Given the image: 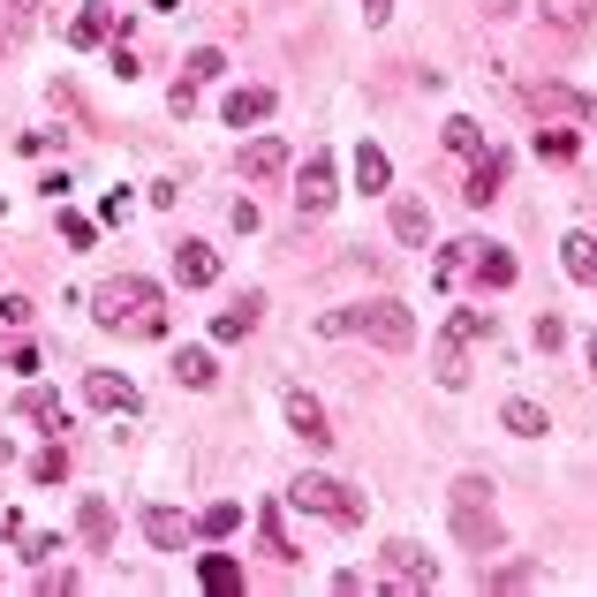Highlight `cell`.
<instances>
[{
  "label": "cell",
  "mask_w": 597,
  "mask_h": 597,
  "mask_svg": "<svg viewBox=\"0 0 597 597\" xmlns=\"http://www.w3.org/2000/svg\"><path fill=\"white\" fill-rule=\"evenodd\" d=\"M272 114V91L265 84H243V91H227V128H250Z\"/></svg>",
  "instance_id": "cell-15"
},
{
  "label": "cell",
  "mask_w": 597,
  "mask_h": 597,
  "mask_svg": "<svg viewBox=\"0 0 597 597\" xmlns=\"http://www.w3.org/2000/svg\"><path fill=\"white\" fill-rule=\"evenodd\" d=\"M144 537L159 545V553H182V537H189V522L174 507H144Z\"/></svg>",
  "instance_id": "cell-20"
},
{
  "label": "cell",
  "mask_w": 597,
  "mask_h": 597,
  "mask_svg": "<svg viewBox=\"0 0 597 597\" xmlns=\"http://www.w3.org/2000/svg\"><path fill=\"white\" fill-rule=\"evenodd\" d=\"M484 16H514V0H484Z\"/></svg>",
  "instance_id": "cell-38"
},
{
  "label": "cell",
  "mask_w": 597,
  "mask_h": 597,
  "mask_svg": "<svg viewBox=\"0 0 597 597\" xmlns=\"http://www.w3.org/2000/svg\"><path fill=\"white\" fill-rule=\"evenodd\" d=\"M91 302H99V326H106V333H128V341H159V333H167V296H159L152 280H136V272L106 280Z\"/></svg>",
  "instance_id": "cell-1"
},
{
  "label": "cell",
  "mask_w": 597,
  "mask_h": 597,
  "mask_svg": "<svg viewBox=\"0 0 597 597\" xmlns=\"http://www.w3.org/2000/svg\"><path fill=\"white\" fill-rule=\"evenodd\" d=\"M470 257H476V243H446V250H439V265H431V280H439V288H454V280L470 272Z\"/></svg>",
  "instance_id": "cell-23"
},
{
  "label": "cell",
  "mask_w": 597,
  "mask_h": 597,
  "mask_svg": "<svg viewBox=\"0 0 597 597\" xmlns=\"http://www.w3.org/2000/svg\"><path fill=\"white\" fill-rule=\"evenodd\" d=\"M393 16V0H363V23H385Z\"/></svg>",
  "instance_id": "cell-37"
},
{
  "label": "cell",
  "mask_w": 597,
  "mask_h": 597,
  "mask_svg": "<svg viewBox=\"0 0 597 597\" xmlns=\"http://www.w3.org/2000/svg\"><path fill=\"white\" fill-rule=\"evenodd\" d=\"M492 341V310H454L446 318V333L431 348V379L439 385H470V348Z\"/></svg>",
  "instance_id": "cell-3"
},
{
  "label": "cell",
  "mask_w": 597,
  "mask_h": 597,
  "mask_svg": "<svg viewBox=\"0 0 597 597\" xmlns=\"http://www.w3.org/2000/svg\"><path fill=\"white\" fill-rule=\"evenodd\" d=\"M23 416H31V424H69V409H61V393H45V385H31V393H23Z\"/></svg>",
  "instance_id": "cell-22"
},
{
  "label": "cell",
  "mask_w": 597,
  "mask_h": 597,
  "mask_svg": "<svg viewBox=\"0 0 597 597\" xmlns=\"http://www.w3.org/2000/svg\"><path fill=\"white\" fill-rule=\"evenodd\" d=\"M500 424H507L514 439H545V409H537V401H522V393H514L507 409H500Z\"/></svg>",
  "instance_id": "cell-21"
},
{
  "label": "cell",
  "mask_w": 597,
  "mask_h": 597,
  "mask_svg": "<svg viewBox=\"0 0 597 597\" xmlns=\"http://www.w3.org/2000/svg\"><path fill=\"white\" fill-rule=\"evenodd\" d=\"M470 272L484 280V288H514V272H522V265H514V250H500V243H476Z\"/></svg>",
  "instance_id": "cell-12"
},
{
  "label": "cell",
  "mask_w": 597,
  "mask_h": 597,
  "mask_svg": "<svg viewBox=\"0 0 597 597\" xmlns=\"http://www.w3.org/2000/svg\"><path fill=\"white\" fill-rule=\"evenodd\" d=\"M454 529L470 553H500V522H492V484L484 476H462L454 484Z\"/></svg>",
  "instance_id": "cell-4"
},
{
  "label": "cell",
  "mask_w": 597,
  "mask_h": 597,
  "mask_svg": "<svg viewBox=\"0 0 597 597\" xmlns=\"http://www.w3.org/2000/svg\"><path fill=\"white\" fill-rule=\"evenodd\" d=\"M219 69H227V61H219V53H213V45H197V53H189V69H182V84H189V91H197V84H213V76H219Z\"/></svg>",
  "instance_id": "cell-30"
},
{
  "label": "cell",
  "mask_w": 597,
  "mask_h": 597,
  "mask_svg": "<svg viewBox=\"0 0 597 597\" xmlns=\"http://www.w3.org/2000/svg\"><path fill=\"white\" fill-rule=\"evenodd\" d=\"M537 152H545V159H575V136H567V128H545Z\"/></svg>",
  "instance_id": "cell-34"
},
{
  "label": "cell",
  "mask_w": 597,
  "mask_h": 597,
  "mask_svg": "<svg viewBox=\"0 0 597 597\" xmlns=\"http://www.w3.org/2000/svg\"><path fill=\"white\" fill-rule=\"evenodd\" d=\"M31 476H39V484H61V476H69V454H61V446H45L39 462H31Z\"/></svg>",
  "instance_id": "cell-33"
},
{
  "label": "cell",
  "mask_w": 597,
  "mask_h": 597,
  "mask_svg": "<svg viewBox=\"0 0 597 597\" xmlns=\"http://www.w3.org/2000/svg\"><path fill=\"white\" fill-rule=\"evenodd\" d=\"M500 182H507V159H500V152H476L470 189H462V197H470V205H492V197H500Z\"/></svg>",
  "instance_id": "cell-14"
},
{
  "label": "cell",
  "mask_w": 597,
  "mask_h": 597,
  "mask_svg": "<svg viewBox=\"0 0 597 597\" xmlns=\"http://www.w3.org/2000/svg\"><path fill=\"white\" fill-rule=\"evenodd\" d=\"M152 8H182V0H152Z\"/></svg>",
  "instance_id": "cell-39"
},
{
  "label": "cell",
  "mask_w": 597,
  "mask_h": 597,
  "mask_svg": "<svg viewBox=\"0 0 597 597\" xmlns=\"http://www.w3.org/2000/svg\"><path fill=\"white\" fill-rule=\"evenodd\" d=\"M288 500L310 507V514H326V522H363V500L348 492L341 476H296V484H288Z\"/></svg>",
  "instance_id": "cell-5"
},
{
  "label": "cell",
  "mask_w": 597,
  "mask_h": 597,
  "mask_svg": "<svg viewBox=\"0 0 597 597\" xmlns=\"http://www.w3.org/2000/svg\"><path fill=\"white\" fill-rule=\"evenodd\" d=\"M257 318H265V296H243L235 310L213 318V341H243V333H257Z\"/></svg>",
  "instance_id": "cell-16"
},
{
  "label": "cell",
  "mask_w": 597,
  "mask_h": 597,
  "mask_svg": "<svg viewBox=\"0 0 597 597\" xmlns=\"http://www.w3.org/2000/svg\"><path fill=\"white\" fill-rule=\"evenodd\" d=\"M529 106H537V114H559V122H590L597 114V99L575 91V84H529Z\"/></svg>",
  "instance_id": "cell-8"
},
{
  "label": "cell",
  "mask_w": 597,
  "mask_h": 597,
  "mask_svg": "<svg viewBox=\"0 0 597 597\" xmlns=\"http://www.w3.org/2000/svg\"><path fill=\"white\" fill-rule=\"evenodd\" d=\"M257 537H265V553H272V559H302V553H296V537H288V522H280V507H265Z\"/></svg>",
  "instance_id": "cell-24"
},
{
  "label": "cell",
  "mask_w": 597,
  "mask_h": 597,
  "mask_svg": "<svg viewBox=\"0 0 597 597\" xmlns=\"http://www.w3.org/2000/svg\"><path fill=\"white\" fill-rule=\"evenodd\" d=\"M76 522H84L91 545H106V537H114V514H106V500H84V514H76Z\"/></svg>",
  "instance_id": "cell-31"
},
{
  "label": "cell",
  "mask_w": 597,
  "mask_h": 597,
  "mask_svg": "<svg viewBox=\"0 0 597 597\" xmlns=\"http://www.w3.org/2000/svg\"><path fill=\"white\" fill-rule=\"evenodd\" d=\"M174 280H182V288H213V280H219V257L205 250V243H182V250H174Z\"/></svg>",
  "instance_id": "cell-11"
},
{
  "label": "cell",
  "mask_w": 597,
  "mask_h": 597,
  "mask_svg": "<svg viewBox=\"0 0 597 597\" xmlns=\"http://www.w3.org/2000/svg\"><path fill=\"white\" fill-rule=\"evenodd\" d=\"M288 424H296L310 446H333V424H326V401H318V393H288Z\"/></svg>",
  "instance_id": "cell-10"
},
{
  "label": "cell",
  "mask_w": 597,
  "mask_h": 597,
  "mask_svg": "<svg viewBox=\"0 0 597 597\" xmlns=\"http://www.w3.org/2000/svg\"><path fill=\"white\" fill-rule=\"evenodd\" d=\"M559 265H567V280L597 288V235H583V227H575V235L559 243Z\"/></svg>",
  "instance_id": "cell-13"
},
{
  "label": "cell",
  "mask_w": 597,
  "mask_h": 597,
  "mask_svg": "<svg viewBox=\"0 0 597 597\" xmlns=\"http://www.w3.org/2000/svg\"><path fill=\"white\" fill-rule=\"evenodd\" d=\"M446 152H462V159H476V152H484V128H476L470 114H454V122H446Z\"/></svg>",
  "instance_id": "cell-28"
},
{
  "label": "cell",
  "mask_w": 597,
  "mask_h": 597,
  "mask_svg": "<svg viewBox=\"0 0 597 597\" xmlns=\"http://www.w3.org/2000/svg\"><path fill=\"white\" fill-rule=\"evenodd\" d=\"M393 235H401L409 250H424V243H431V205H416V197H401V205H393Z\"/></svg>",
  "instance_id": "cell-19"
},
{
  "label": "cell",
  "mask_w": 597,
  "mask_h": 597,
  "mask_svg": "<svg viewBox=\"0 0 597 597\" xmlns=\"http://www.w3.org/2000/svg\"><path fill=\"white\" fill-rule=\"evenodd\" d=\"M385 174H393L385 167V152L379 144H363V152H356V189H385Z\"/></svg>",
  "instance_id": "cell-29"
},
{
  "label": "cell",
  "mask_w": 597,
  "mask_h": 597,
  "mask_svg": "<svg viewBox=\"0 0 597 597\" xmlns=\"http://www.w3.org/2000/svg\"><path fill=\"white\" fill-rule=\"evenodd\" d=\"M529 583H537V567H500L492 575V590H529Z\"/></svg>",
  "instance_id": "cell-35"
},
{
  "label": "cell",
  "mask_w": 597,
  "mask_h": 597,
  "mask_svg": "<svg viewBox=\"0 0 597 597\" xmlns=\"http://www.w3.org/2000/svg\"><path fill=\"white\" fill-rule=\"evenodd\" d=\"M280 167H288V144H280V136H257L250 152H243V174H250V182H272Z\"/></svg>",
  "instance_id": "cell-18"
},
{
  "label": "cell",
  "mask_w": 597,
  "mask_h": 597,
  "mask_svg": "<svg viewBox=\"0 0 597 597\" xmlns=\"http://www.w3.org/2000/svg\"><path fill=\"white\" fill-rule=\"evenodd\" d=\"M174 379H182V385H213L219 371H213V356H205V348H182V356H174Z\"/></svg>",
  "instance_id": "cell-27"
},
{
  "label": "cell",
  "mask_w": 597,
  "mask_h": 597,
  "mask_svg": "<svg viewBox=\"0 0 597 597\" xmlns=\"http://www.w3.org/2000/svg\"><path fill=\"white\" fill-rule=\"evenodd\" d=\"M341 189H333V152H302V174H296V213L318 219L326 205H333Z\"/></svg>",
  "instance_id": "cell-7"
},
{
  "label": "cell",
  "mask_w": 597,
  "mask_h": 597,
  "mask_svg": "<svg viewBox=\"0 0 597 597\" xmlns=\"http://www.w3.org/2000/svg\"><path fill=\"white\" fill-rule=\"evenodd\" d=\"M84 401H91V409H106V416H136V385H128L122 371H91Z\"/></svg>",
  "instance_id": "cell-9"
},
{
  "label": "cell",
  "mask_w": 597,
  "mask_h": 597,
  "mask_svg": "<svg viewBox=\"0 0 597 597\" xmlns=\"http://www.w3.org/2000/svg\"><path fill=\"white\" fill-rule=\"evenodd\" d=\"M61 243H76V250H91V219H76V213H61Z\"/></svg>",
  "instance_id": "cell-36"
},
{
  "label": "cell",
  "mask_w": 597,
  "mask_h": 597,
  "mask_svg": "<svg viewBox=\"0 0 597 597\" xmlns=\"http://www.w3.org/2000/svg\"><path fill=\"white\" fill-rule=\"evenodd\" d=\"M197 583H205L213 597H243V567H235L227 553H205L197 559Z\"/></svg>",
  "instance_id": "cell-17"
},
{
  "label": "cell",
  "mask_w": 597,
  "mask_h": 597,
  "mask_svg": "<svg viewBox=\"0 0 597 597\" xmlns=\"http://www.w3.org/2000/svg\"><path fill=\"white\" fill-rule=\"evenodd\" d=\"M318 333L326 341H348L356 333V341H371V348H409L416 341V318L401 302H348V310H326L318 318Z\"/></svg>",
  "instance_id": "cell-2"
},
{
  "label": "cell",
  "mask_w": 597,
  "mask_h": 597,
  "mask_svg": "<svg viewBox=\"0 0 597 597\" xmlns=\"http://www.w3.org/2000/svg\"><path fill=\"white\" fill-rule=\"evenodd\" d=\"M379 567H385V583H393V590H431V583H439V559L416 553L409 537H393V545L379 553Z\"/></svg>",
  "instance_id": "cell-6"
},
{
  "label": "cell",
  "mask_w": 597,
  "mask_h": 597,
  "mask_svg": "<svg viewBox=\"0 0 597 597\" xmlns=\"http://www.w3.org/2000/svg\"><path fill=\"white\" fill-rule=\"evenodd\" d=\"M590 16H597V0H553V23H559V31H583Z\"/></svg>",
  "instance_id": "cell-32"
},
{
  "label": "cell",
  "mask_w": 597,
  "mask_h": 597,
  "mask_svg": "<svg viewBox=\"0 0 597 597\" xmlns=\"http://www.w3.org/2000/svg\"><path fill=\"white\" fill-rule=\"evenodd\" d=\"M99 39H114V16H106V8H84V16L69 23V45H99Z\"/></svg>",
  "instance_id": "cell-25"
},
{
  "label": "cell",
  "mask_w": 597,
  "mask_h": 597,
  "mask_svg": "<svg viewBox=\"0 0 597 597\" xmlns=\"http://www.w3.org/2000/svg\"><path fill=\"white\" fill-rule=\"evenodd\" d=\"M197 529H205V537H235V529H243V507H235V500H213V507L197 514Z\"/></svg>",
  "instance_id": "cell-26"
}]
</instances>
